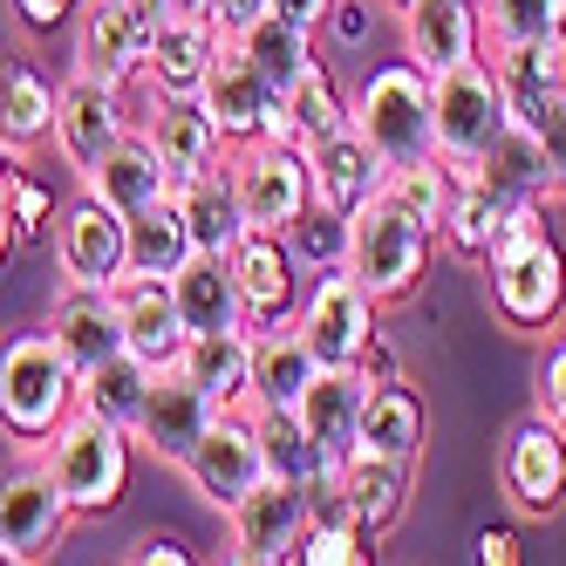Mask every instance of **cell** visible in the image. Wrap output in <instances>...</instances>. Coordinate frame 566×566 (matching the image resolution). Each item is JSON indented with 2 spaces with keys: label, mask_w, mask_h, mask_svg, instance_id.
<instances>
[{
  "label": "cell",
  "mask_w": 566,
  "mask_h": 566,
  "mask_svg": "<svg viewBox=\"0 0 566 566\" xmlns=\"http://www.w3.org/2000/svg\"><path fill=\"white\" fill-rule=\"evenodd\" d=\"M478 42H484L478 0H410L402 8V55L423 75H451L478 62Z\"/></svg>",
  "instance_id": "obj_19"
},
{
  "label": "cell",
  "mask_w": 566,
  "mask_h": 566,
  "mask_svg": "<svg viewBox=\"0 0 566 566\" xmlns=\"http://www.w3.org/2000/svg\"><path fill=\"white\" fill-rule=\"evenodd\" d=\"M389 8H410V0H389Z\"/></svg>",
  "instance_id": "obj_57"
},
{
  "label": "cell",
  "mask_w": 566,
  "mask_h": 566,
  "mask_svg": "<svg viewBox=\"0 0 566 566\" xmlns=\"http://www.w3.org/2000/svg\"><path fill=\"white\" fill-rule=\"evenodd\" d=\"M157 14H206L212 21V0H157Z\"/></svg>",
  "instance_id": "obj_56"
},
{
  "label": "cell",
  "mask_w": 566,
  "mask_h": 566,
  "mask_svg": "<svg viewBox=\"0 0 566 566\" xmlns=\"http://www.w3.org/2000/svg\"><path fill=\"white\" fill-rule=\"evenodd\" d=\"M116 321H124V348L144 355L150 369H171L191 342L178 321V301H171V280H124L116 287Z\"/></svg>",
  "instance_id": "obj_27"
},
{
  "label": "cell",
  "mask_w": 566,
  "mask_h": 566,
  "mask_svg": "<svg viewBox=\"0 0 566 566\" xmlns=\"http://www.w3.org/2000/svg\"><path fill=\"white\" fill-rule=\"evenodd\" d=\"M137 566H185L191 553L178 546V539H165V533H157V539H137V553H130Z\"/></svg>",
  "instance_id": "obj_52"
},
{
  "label": "cell",
  "mask_w": 566,
  "mask_h": 566,
  "mask_svg": "<svg viewBox=\"0 0 566 566\" xmlns=\"http://www.w3.org/2000/svg\"><path fill=\"white\" fill-rule=\"evenodd\" d=\"M83 191L90 198H103L109 212H144V206H157V198H171V178H165V157L150 150V137L130 124L124 137H116L103 157H96V171H83Z\"/></svg>",
  "instance_id": "obj_23"
},
{
  "label": "cell",
  "mask_w": 566,
  "mask_h": 566,
  "mask_svg": "<svg viewBox=\"0 0 566 566\" xmlns=\"http://www.w3.org/2000/svg\"><path fill=\"white\" fill-rule=\"evenodd\" d=\"M75 410V361L55 348V335H14L0 348V423L14 443H42Z\"/></svg>",
  "instance_id": "obj_4"
},
{
  "label": "cell",
  "mask_w": 566,
  "mask_h": 566,
  "mask_svg": "<svg viewBox=\"0 0 566 566\" xmlns=\"http://www.w3.org/2000/svg\"><path fill=\"white\" fill-rule=\"evenodd\" d=\"M55 266L69 287H124V212H109L103 198H75L55 232Z\"/></svg>",
  "instance_id": "obj_17"
},
{
  "label": "cell",
  "mask_w": 566,
  "mask_h": 566,
  "mask_svg": "<svg viewBox=\"0 0 566 566\" xmlns=\"http://www.w3.org/2000/svg\"><path fill=\"white\" fill-rule=\"evenodd\" d=\"M361 396H369V369H314V382L301 389V402H294V417H301V430H307V443L321 458H348L355 451V423H361Z\"/></svg>",
  "instance_id": "obj_24"
},
{
  "label": "cell",
  "mask_w": 566,
  "mask_h": 566,
  "mask_svg": "<svg viewBox=\"0 0 566 566\" xmlns=\"http://www.w3.org/2000/svg\"><path fill=\"white\" fill-rule=\"evenodd\" d=\"M226 34L206 21V14H165L157 21V42H150V62H144V96H198L206 69L219 62Z\"/></svg>",
  "instance_id": "obj_20"
},
{
  "label": "cell",
  "mask_w": 566,
  "mask_h": 566,
  "mask_svg": "<svg viewBox=\"0 0 566 566\" xmlns=\"http://www.w3.org/2000/svg\"><path fill=\"white\" fill-rule=\"evenodd\" d=\"M206 423H212L206 389H198V382L178 369V361H171V369H157V376H150L144 410H137V423H130V443H144L157 464H185V458H191V443L206 437Z\"/></svg>",
  "instance_id": "obj_16"
},
{
  "label": "cell",
  "mask_w": 566,
  "mask_h": 566,
  "mask_svg": "<svg viewBox=\"0 0 566 566\" xmlns=\"http://www.w3.org/2000/svg\"><path fill=\"white\" fill-rule=\"evenodd\" d=\"M150 361L144 355H109V361H96V369H83L75 376V410H90V417H109V423H137V410H144V389H150Z\"/></svg>",
  "instance_id": "obj_38"
},
{
  "label": "cell",
  "mask_w": 566,
  "mask_h": 566,
  "mask_svg": "<svg viewBox=\"0 0 566 566\" xmlns=\"http://www.w3.org/2000/svg\"><path fill=\"white\" fill-rule=\"evenodd\" d=\"M355 451L417 464V451H423V402H417V389L402 376L369 382V396H361V423H355Z\"/></svg>",
  "instance_id": "obj_30"
},
{
  "label": "cell",
  "mask_w": 566,
  "mask_h": 566,
  "mask_svg": "<svg viewBox=\"0 0 566 566\" xmlns=\"http://www.w3.org/2000/svg\"><path fill=\"white\" fill-rule=\"evenodd\" d=\"M294 328L307 335L321 369H355L376 342V294L361 287L348 266H328V273H314V287L301 294Z\"/></svg>",
  "instance_id": "obj_8"
},
{
  "label": "cell",
  "mask_w": 566,
  "mask_h": 566,
  "mask_svg": "<svg viewBox=\"0 0 566 566\" xmlns=\"http://www.w3.org/2000/svg\"><path fill=\"white\" fill-rule=\"evenodd\" d=\"M294 559L301 566H361L369 559V533H361L355 518H307Z\"/></svg>",
  "instance_id": "obj_45"
},
{
  "label": "cell",
  "mask_w": 566,
  "mask_h": 566,
  "mask_svg": "<svg viewBox=\"0 0 566 566\" xmlns=\"http://www.w3.org/2000/svg\"><path fill=\"white\" fill-rule=\"evenodd\" d=\"M314 348H307V335L294 328V314L287 321H260L253 328V410H294L301 402V389L314 382Z\"/></svg>",
  "instance_id": "obj_25"
},
{
  "label": "cell",
  "mask_w": 566,
  "mask_h": 566,
  "mask_svg": "<svg viewBox=\"0 0 566 566\" xmlns=\"http://www.w3.org/2000/svg\"><path fill=\"white\" fill-rule=\"evenodd\" d=\"M328 21H335V34H342V42H361V34H369V0H335V8H328Z\"/></svg>",
  "instance_id": "obj_50"
},
{
  "label": "cell",
  "mask_w": 566,
  "mask_h": 566,
  "mask_svg": "<svg viewBox=\"0 0 566 566\" xmlns=\"http://www.w3.org/2000/svg\"><path fill=\"white\" fill-rule=\"evenodd\" d=\"M171 198H178L198 253H232V239L247 232V212H239V191H232V165H219V157L206 171H191Z\"/></svg>",
  "instance_id": "obj_31"
},
{
  "label": "cell",
  "mask_w": 566,
  "mask_h": 566,
  "mask_svg": "<svg viewBox=\"0 0 566 566\" xmlns=\"http://www.w3.org/2000/svg\"><path fill=\"white\" fill-rule=\"evenodd\" d=\"M260 14H273V0H212V28L219 34H239V28L260 21Z\"/></svg>",
  "instance_id": "obj_49"
},
{
  "label": "cell",
  "mask_w": 566,
  "mask_h": 566,
  "mask_svg": "<svg viewBox=\"0 0 566 566\" xmlns=\"http://www.w3.org/2000/svg\"><path fill=\"white\" fill-rule=\"evenodd\" d=\"M55 348L75 361V376L96 369V361L124 355V321H116V287H69L49 314Z\"/></svg>",
  "instance_id": "obj_26"
},
{
  "label": "cell",
  "mask_w": 566,
  "mask_h": 566,
  "mask_svg": "<svg viewBox=\"0 0 566 566\" xmlns=\"http://www.w3.org/2000/svg\"><path fill=\"white\" fill-rule=\"evenodd\" d=\"M171 301H178L185 335H247L253 328V314H247V301H239V280H232L226 253H191L171 273Z\"/></svg>",
  "instance_id": "obj_21"
},
{
  "label": "cell",
  "mask_w": 566,
  "mask_h": 566,
  "mask_svg": "<svg viewBox=\"0 0 566 566\" xmlns=\"http://www.w3.org/2000/svg\"><path fill=\"white\" fill-rule=\"evenodd\" d=\"M471 178L499 185L505 198H533V206H546V198L559 191V178H553V165H546L539 137H533V130H518V124L499 130V144L478 157V171H471Z\"/></svg>",
  "instance_id": "obj_37"
},
{
  "label": "cell",
  "mask_w": 566,
  "mask_h": 566,
  "mask_svg": "<svg viewBox=\"0 0 566 566\" xmlns=\"http://www.w3.org/2000/svg\"><path fill=\"white\" fill-rule=\"evenodd\" d=\"M191 253L198 247H191V226L178 212V198H157V206L124 219V266H130L124 280H171Z\"/></svg>",
  "instance_id": "obj_32"
},
{
  "label": "cell",
  "mask_w": 566,
  "mask_h": 566,
  "mask_svg": "<svg viewBox=\"0 0 566 566\" xmlns=\"http://www.w3.org/2000/svg\"><path fill=\"white\" fill-rule=\"evenodd\" d=\"M499 90H505V116L518 130H533V116L566 90V34H546V42H512L492 62Z\"/></svg>",
  "instance_id": "obj_28"
},
{
  "label": "cell",
  "mask_w": 566,
  "mask_h": 566,
  "mask_svg": "<svg viewBox=\"0 0 566 566\" xmlns=\"http://www.w3.org/2000/svg\"><path fill=\"white\" fill-rule=\"evenodd\" d=\"M484 280H492V307L512 321V328H553L559 307H566V260L546 239L539 206H518L505 239L478 260Z\"/></svg>",
  "instance_id": "obj_1"
},
{
  "label": "cell",
  "mask_w": 566,
  "mask_h": 566,
  "mask_svg": "<svg viewBox=\"0 0 566 566\" xmlns=\"http://www.w3.org/2000/svg\"><path fill=\"white\" fill-rule=\"evenodd\" d=\"M287 116H294V144H301V150H314L321 137H335V130L348 124V103H342V90L328 83V69H307L301 83L287 90Z\"/></svg>",
  "instance_id": "obj_41"
},
{
  "label": "cell",
  "mask_w": 566,
  "mask_h": 566,
  "mask_svg": "<svg viewBox=\"0 0 566 566\" xmlns=\"http://www.w3.org/2000/svg\"><path fill=\"white\" fill-rule=\"evenodd\" d=\"M69 518H75V505L62 499V484L49 478L42 458H21L0 471V553L8 559H21V566L49 559L69 533Z\"/></svg>",
  "instance_id": "obj_10"
},
{
  "label": "cell",
  "mask_w": 566,
  "mask_h": 566,
  "mask_svg": "<svg viewBox=\"0 0 566 566\" xmlns=\"http://www.w3.org/2000/svg\"><path fill=\"white\" fill-rule=\"evenodd\" d=\"M55 137V83H42V69L14 62L0 75V150H34Z\"/></svg>",
  "instance_id": "obj_39"
},
{
  "label": "cell",
  "mask_w": 566,
  "mask_h": 566,
  "mask_svg": "<svg viewBox=\"0 0 566 566\" xmlns=\"http://www.w3.org/2000/svg\"><path fill=\"white\" fill-rule=\"evenodd\" d=\"M226 266L239 280V301H247L253 328H260V321H287L301 307V266H294V253H287V239H280V232L247 226V232L232 239Z\"/></svg>",
  "instance_id": "obj_18"
},
{
  "label": "cell",
  "mask_w": 566,
  "mask_h": 566,
  "mask_svg": "<svg viewBox=\"0 0 566 566\" xmlns=\"http://www.w3.org/2000/svg\"><path fill=\"white\" fill-rule=\"evenodd\" d=\"M533 137H539V150H546V165H553V178H559V191H566V90L533 116Z\"/></svg>",
  "instance_id": "obj_46"
},
{
  "label": "cell",
  "mask_w": 566,
  "mask_h": 566,
  "mask_svg": "<svg viewBox=\"0 0 566 566\" xmlns=\"http://www.w3.org/2000/svg\"><path fill=\"white\" fill-rule=\"evenodd\" d=\"M130 130V109H124V83H109V75H90L75 69L69 83L55 90V144L69 157V171L83 178L96 171V157Z\"/></svg>",
  "instance_id": "obj_12"
},
{
  "label": "cell",
  "mask_w": 566,
  "mask_h": 566,
  "mask_svg": "<svg viewBox=\"0 0 566 566\" xmlns=\"http://www.w3.org/2000/svg\"><path fill=\"white\" fill-rule=\"evenodd\" d=\"M478 559H484V566H512V559H518V539H512V533H484V539H478Z\"/></svg>",
  "instance_id": "obj_55"
},
{
  "label": "cell",
  "mask_w": 566,
  "mask_h": 566,
  "mask_svg": "<svg viewBox=\"0 0 566 566\" xmlns=\"http://www.w3.org/2000/svg\"><path fill=\"white\" fill-rule=\"evenodd\" d=\"M191 484L206 492L219 512H232L239 499L253 492V484L266 478V451H260V423H253V402H239V410H212L206 437L191 443L185 458Z\"/></svg>",
  "instance_id": "obj_11"
},
{
  "label": "cell",
  "mask_w": 566,
  "mask_h": 566,
  "mask_svg": "<svg viewBox=\"0 0 566 566\" xmlns=\"http://www.w3.org/2000/svg\"><path fill=\"white\" fill-rule=\"evenodd\" d=\"M178 369L206 389L212 410H239V402H253V328L247 335H191Z\"/></svg>",
  "instance_id": "obj_34"
},
{
  "label": "cell",
  "mask_w": 566,
  "mask_h": 566,
  "mask_svg": "<svg viewBox=\"0 0 566 566\" xmlns=\"http://www.w3.org/2000/svg\"><path fill=\"white\" fill-rule=\"evenodd\" d=\"M499 484H505V499L525 512V518H546L559 512L566 499V430L553 417H525L512 437H505V458H499Z\"/></svg>",
  "instance_id": "obj_15"
},
{
  "label": "cell",
  "mask_w": 566,
  "mask_h": 566,
  "mask_svg": "<svg viewBox=\"0 0 566 566\" xmlns=\"http://www.w3.org/2000/svg\"><path fill=\"white\" fill-rule=\"evenodd\" d=\"M226 518H232V559H247V566L294 559V546L307 533V492H301L294 478H273L266 471Z\"/></svg>",
  "instance_id": "obj_13"
},
{
  "label": "cell",
  "mask_w": 566,
  "mask_h": 566,
  "mask_svg": "<svg viewBox=\"0 0 566 566\" xmlns=\"http://www.w3.org/2000/svg\"><path fill=\"white\" fill-rule=\"evenodd\" d=\"M307 171H314V206H328V212H355V206H369V198L382 191L389 165L369 150V137H361L355 124H342L335 137H321L307 150Z\"/></svg>",
  "instance_id": "obj_22"
},
{
  "label": "cell",
  "mask_w": 566,
  "mask_h": 566,
  "mask_svg": "<svg viewBox=\"0 0 566 566\" xmlns=\"http://www.w3.org/2000/svg\"><path fill=\"white\" fill-rule=\"evenodd\" d=\"M342 492H348V512L361 518V533H389V525L402 518V499H410V464L402 458H376V451H348L335 464Z\"/></svg>",
  "instance_id": "obj_33"
},
{
  "label": "cell",
  "mask_w": 566,
  "mask_h": 566,
  "mask_svg": "<svg viewBox=\"0 0 566 566\" xmlns=\"http://www.w3.org/2000/svg\"><path fill=\"white\" fill-rule=\"evenodd\" d=\"M14 8H21V21H28L34 34H49L69 8H83V0H14Z\"/></svg>",
  "instance_id": "obj_51"
},
{
  "label": "cell",
  "mask_w": 566,
  "mask_h": 566,
  "mask_svg": "<svg viewBox=\"0 0 566 566\" xmlns=\"http://www.w3.org/2000/svg\"><path fill=\"white\" fill-rule=\"evenodd\" d=\"M157 21V0H83V69L130 90L150 62Z\"/></svg>",
  "instance_id": "obj_14"
},
{
  "label": "cell",
  "mask_w": 566,
  "mask_h": 566,
  "mask_svg": "<svg viewBox=\"0 0 566 566\" xmlns=\"http://www.w3.org/2000/svg\"><path fill=\"white\" fill-rule=\"evenodd\" d=\"M14 253V171H8V157H0V260Z\"/></svg>",
  "instance_id": "obj_53"
},
{
  "label": "cell",
  "mask_w": 566,
  "mask_h": 566,
  "mask_svg": "<svg viewBox=\"0 0 566 566\" xmlns=\"http://www.w3.org/2000/svg\"><path fill=\"white\" fill-rule=\"evenodd\" d=\"M226 42L247 55L280 96H287L301 75L314 69V28H301V21H287V14H260V21H247L239 34H226Z\"/></svg>",
  "instance_id": "obj_35"
},
{
  "label": "cell",
  "mask_w": 566,
  "mask_h": 566,
  "mask_svg": "<svg viewBox=\"0 0 566 566\" xmlns=\"http://www.w3.org/2000/svg\"><path fill=\"white\" fill-rule=\"evenodd\" d=\"M348 124L369 137V150L382 165H417V157L437 150V109H430V75L417 62H389L376 69L361 96L348 103Z\"/></svg>",
  "instance_id": "obj_3"
},
{
  "label": "cell",
  "mask_w": 566,
  "mask_h": 566,
  "mask_svg": "<svg viewBox=\"0 0 566 566\" xmlns=\"http://www.w3.org/2000/svg\"><path fill=\"white\" fill-rule=\"evenodd\" d=\"M382 198L389 206H402L423 232H443V219H451V198H458V171L443 165V157H417V165H396L382 178Z\"/></svg>",
  "instance_id": "obj_40"
},
{
  "label": "cell",
  "mask_w": 566,
  "mask_h": 566,
  "mask_svg": "<svg viewBox=\"0 0 566 566\" xmlns=\"http://www.w3.org/2000/svg\"><path fill=\"white\" fill-rule=\"evenodd\" d=\"M287 253H294V266L301 273H328V266H348V219L342 212H328V206H307L287 232Z\"/></svg>",
  "instance_id": "obj_42"
},
{
  "label": "cell",
  "mask_w": 566,
  "mask_h": 566,
  "mask_svg": "<svg viewBox=\"0 0 566 566\" xmlns=\"http://www.w3.org/2000/svg\"><path fill=\"white\" fill-rule=\"evenodd\" d=\"M42 464L75 512H109L130 478V430L109 417H90V410H69L42 437Z\"/></svg>",
  "instance_id": "obj_2"
},
{
  "label": "cell",
  "mask_w": 566,
  "mask_h": 566,
  "mask_svg": "<svg viewBox=\"0 0 566 566\" xmlns=\"http://www.w3.org/2000/svg\"><path fill=\"white\" fill-rule=\"evenodd\" d=\"M539 417H553L566 430V342H553L539 361Z\"/></svg>",
  "instance_id": "obj_47"
},
{
  "label": "cell",
  "mask_w": 566,
  "mask_h": 566,
  "mask_svg": "<svg viewBox=\"0 0 566 566\" xmlns=\"http://www.w3.org/2000/svg\"><path fill=\"white\" fill-rule=\"evenodd\" d=\"M137 130L150 137V150H157V157H165L171 191H178L191 171H206L212 157H219V130L206 124L198 96H150V109H144V124H137Z\"/></svg>",
  "instance_id": "obj_29"
},
{
  "label": "cell",
  "mask_w": 566,
  "mask_h": 566,
  "mask_svg": "<svg viewBox=\"0 0 566 566\" xmlns=\"http://www.w3.org/2000/svg\"><path fill=\"white\" fill-rule=\"evenodd\" d=\"M232 191H239V212H247V226L287 232V226L314 206L307 150H301V144H280V137L239 144V157H232Z\"/></svg>",
  "instance_id": "obj_9"
},
{
  "label": "cell",
  "mask_w": 566,
  "mask_h": 566,
  "mask_svg": "<svg viewBox=\"0 0 566 566\" xmlns=\"http://www.w3.org/2000/svg\"><path fill=\"white\" fill-rule=\"evenodd\" d=\"M42 219H49V191L34 185V178H21V171H14V232H34Z\"/></svg>",
  "instance_id": "obj_48"
},
{
  "label": "cell",
  "mask_w": 566,
  "mask_h": 566,
  "mask_svg": "<svg viewBox=\"0 0 566 566\" xmlns=\"http://www.w3.org/2000/svg\"><path fill=\"white\" fill-rule=\"evenodd\" d=\"M430 247H437V232H423L402 206H389L382 191L369 206L348 212V273L376 294V307L417 294V280L430 266Z\"/></svg>",
  "instance_id": "obj_5"
},
{
  "label": "cell",
  "mask_w": 566,
  "mask_h": 566,
  "mask_svg": "<svg viewBox=\"0 0 566 566\" xmlns=\"http://www.w3.org/2000/svg\"><path fill=\"white\" fill-rule=\"evenodd\" d=\"M198 109H206V124L219 130V144H253V137H280L294 144V116H287V96H280L266 75L239 55L232 42L219 49V62L206 69V83H198Z\"/></svg>",
  "instance_id": "obj_7"
},
{
  "label": "cell",
  "mask_w": 566,
  "mask_h": 566,
  "mask_svg": "<svg viewBox=\"0 0 566 566\" xmlns=\"http://www.w3.org/2000/svg\"><path fill=\"white\" fill-rule=\"evenodd\" d=\"M253 423H260V451H266V471L273 478H307V471H321L328 458L307 443V430H301V417L294 410H253Z\"/></svg>",
  "instance_id": "obj_44"
},
{
  "label": "cell",
  "mask_w": 566,
  "mask_h": 566,
  "mask_svg": "<svg viewBox=\"0 0 566 566\" xmlns=\"http://www.w3.org/2000/svg\"><path fill=\"white\" fill-rule=\"evenodd\" d=\"M430 109H437V157L458 178L478 171V157L499 144V130L512 124L505 116V90L484 62H464L451 75H430Z\"/></svg>",
  "instance_id": "obj_6"
},
{
  "label": "cell",
  "mask_w": 566,
  "mask_h": 566,
  "mask_svg": "<svg viewBox=\"0 0 566 566\" xmlns=\"http://www.w3.org/2000/svg\"><path fill=\"white\" fill-rule=\"evenodd\" d=\"M328 8H335V0H273V14H287L301 28H321V21H328Z\"/></svg>",
  "instance_id": "obj_54"
},
{
  "label": "cell",
  "mask_w": 566,
  "mask_h": 566,
  "mask_svg": "<svg viewBox=\"0 0 566 566\" xmlns=\"http://www.w3.org/2000/svg\"><path fill=\"white\" fill-rule=\"evenodd\" d=\"M478 21L492 28V49L512 42H546V34H566V0H478Z\"/></svg>",
  "instance_id": "obj_43"
},
{
  "label": "cell",
  "mask_w": 566,
  "mask_h": 566,
  "mask_svg": "<svg viewBox=\"0 0 566 566\" xmlns=\"http://www.w3.org/2000/svg\"><path fill=\"white\" fill-rule=\"evenodd\" d=\"M518 206H533V198H505L499 185H484V178H458V198H451V219H443V239H451V253L464 260H484L505 239L512 212Z\"/></svg>",
  "instance_id": "obj_36"
}]
</instances>
